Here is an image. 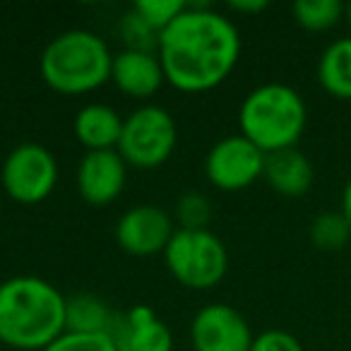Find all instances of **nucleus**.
Instances as JSON below:
<instances>
[{
    "label": "nucleus",
    "mask_w": 351,
    "mask_h": 351,
    "mask_svg": "<svg viewBox=\"0 0 351 351\" xmlns=\"http://www.w3.org/2000/svg\"><path fill=\"white\" fill-rule=\"evenodd\" d=\"M346 8L339 0H296L291 8L293 20L306 32H327L344 17Z\"/></svg>",
    "instance_id": "obj_18"
},
{
    "label": "nucleus",
    "mask_w": 351,
    "mask_h": 351,
    "mask_svg": "<svg viewBox=\"0 0 351 351\" xmlns=\"http://www.w3.org/2000/svg\"><path fill=\"white\" fill-rule=\"evenodd\" d=\"M156 56L166 82L181 92H207L234 73L241 56V34L229 17L210 8L188 5L159 34Z\"/></svg>",
    "instance_id": "obj_1"
},
{
    "label": "nucleus",
    "mask_w": 351,
    "mask_h": 351,
    "mask_svg": "<svg viewBox=\"0 0 351 351\" xmlns=\"http://www.w3.org/2000/svg\"><path fill=\"white\" fill-rule=\"evenodd\" d=\"M121 34L125 39L128 49H137V51H156V41H159V34L149 29L140 17L130 10L123 15L121 22Z\"/></svg>",
    "instance_id": "obj_23"
},
{
    "label": "nucleus",
    "mask_w": 351,
    "mask_h": 351,
    "mask_svg": "<svg viewBox=\"0 0 351 351\" xmlns=\"http://www.w3.org/2000/svg\"><path fill=\"white\" fill-rule=\"evenodd\" d=\"M108 44L89 29H68L53 36L41 53V77L53 92L77 97L111 80Z\"/></svg>",
    "instance_id": "obj_3"
},
{
    "label": "nucleus",
    "mask_w": 351,
    "mask_h": 351,
    "mask_svg": "<svg viewBox=\"0 0 351 351\" xmlns=\"http://www.w3.org/2000/svg\"><path fill=\"white\" fill-rule=\"evenodd\" d=\"M176 234L169 212L156 205L130 207L116 224V241L132 258L164 255L171 236Z\"/></svg>",
    "instance_id": "obj_10"
},
{
    "label": "nucleus",
    "mask_w": 351,
    "mask_h": 351,
    "mask_svg": "<svg viewBox=\"0 0 351 351\" xmlns=\"http://www.w3.org/2000/svg\"><path fill=\"white\" fill-rule=\"evenodd\" d=\"M128 164L118 149L87 152L77 166V191L84 202L104 207L113 202L125 188Z\"/></svg>",
    "instance_id": "obj_11"
},
{
    "label": "nucleus",
    "mask_w": 351,
    "mask_h": 351,
    "mask_svg": "<svg viewBox=\"0 0 351 351\" xmlns=\"http://www.w3.org/2000/svg\"><path fill=\"white\" fill-rule=\"evenodd\" d=\"M341 215L346 217V221H349L351 226V181L344 186V193H341Z\"/></svg>",
    "instance_id": "obj_26"
},
{
    "label": "nucleus",
    "mask_w": 351,
    "mask_h": 351,
    "mask_svg": "<svg viewBox=\"0 0 351 351\" xmlns=\"http://www.w3.org/2000/svg\"><path fill=\"white\" fill-rule=\"evenodd\" d=\"M263 169L265 152L243 135H229L219 140L205 159V173L210 183L226 193L253 186L258 178H263Z\"/></svg>",
    "instance_id": "obj_8"
},
{
    "label": "nucleus",
    "mask_w": 351,
    "mask_h": 351,
    "mask_svg": "<svg viewBox=\"0 0 351 351\" xmlns=\"http://www.w3.org/2000/svg\"><path fill=\"white\" fill-rule=\"evenodd\" d=\"M178 142L176 121L164 106L147 104L123 118L118 154L135 169H156L171 159Z\"/></svg>",
    "instance_id": "obj_6"
},
{
    "label": "nucleus",
    "mask_w": 351,
    "mask_h": 351,
    "mask_svg": "<svg viewBox=\"0 0 351 351\" xmlns=\"http://www.w3.org/2000/svg\"><path fill=\"white\" fill-rule=\"evenodd\" d=\"M250 351H303L301 341L284 330H267L253 339Z\"/></svg>",
    "instance_id": "obj_24"
},
{
    "label": "nucleus",
    "mask_w": 351,
    "mask_h": 351,
    "mask_svg": "<svg viewBox=\"0 0 351 351\" xmlns=\"http://www.w3.org/2000/svg\"><path fill=\"white\" fill-rule=\"evenodd\" d=\"M108 335L118 351H173L171 330L147 306H132L128 313L116 315Z\"/></svg>",
    "instance_id": "obj_12"
},
{
    "label": "nucleus",
    "mask_w": 351,
    "mask_h": 351,
    "mask_svg": "<svg viewBox=\"0 0 351 351\" xmlns=\"http://www.w3.org/2000/svg\"><path fill=\"white\" fill-rule=\"evenodd\" d=\"M306 121L308 111L301 94L279 82L255 87L239 111L241 135L248 137L265 154L296 147L306 130Z\"/></svg>",
    "instance_id": "obj_4"
},
{
    "label": "nucleus",
    "mask_w": 351,
    "mask_h": 351,
    "mask_svg": "<svg viewBox=\"0 0 351 351\" xmlns=\"http://www.w3.org/2000/svg\"><path fill=\"white\" fill-rule=\"evenodd\" d=\"M253 339L243 313L229 303H210L193 317L191 341L195 351H250Z\"/></svg>",
    "instance_id": "obj_9"
},
{
    "label": "nucleus",
    "mask_w": 351,
    "mask_h": 351,
    "mask_svg": "<svg viewBox=\"0 0 351 351\" xmlns=\"http://www.w3.org/2000/svg\"><path fill=\"white\" fill-rule=\"evenodd\" d=\"M229 8L234 12H243V15H258L267 8V0H231Z\"/></svg>",
    "instance_id": "obj_25"
},
{
    "label": "nucleus",
    "mask_w": 351,
    "mask_h": 351,
    "mask_svg": "<svg viewBox=\"0 0 351 351\" xmlns=\"http://www.w3.org/2000/svg\"><path fill=\"white\" fill-rule=\"evenodd\" d=\"M351 241V226L341 212H322L311 224V243L322 253H337Z\"/></svg>",
    "instance_id": "obj_19"
},
{
    "label": "nucleus",
    "mask_w": 351,
    "mask_h": 351,
    "mask_svg": "<svg viewBox=\"0 0 351 351\" xmlns=\"http://www.w3.org/2000/svg\"><path fill=\"white\" fill-rule=\"evenodd\" d=\"M317 80L335 99H351V39H339L322 51Z\"/></svg>",
    "instance_id": "obj_17"
},
{
    "label": "nucleus",
    "mask_w": 351,
    "mask_h": 351,
    "mask_svg": "<svg viewBox=\"0 0 351 351\" xmlns=\"http://www.w3.org/2000/svg\"><path fill=\"white\" fill-rule=\"evenodd\" d=\"M116 315L104 298L94 293H77L65 301V332L82 335H108Z\"/></svg>",
    "instance_id": "obj_16"
},
{
    "label": "nucleus",
    "mask_w": 351,
    "mask_h": 351,
    "mask_svg": "<svg viewBox=\"0 0 351 351\" xmlns=\"http://www.w3.org/2000/svg\"><path fill=\"white\" fill-rule=\"evenodd\" d=\"M176 219L181 221V229H207V224L212 221V202L197 191L183 193L176 202Z\"/></svg>",
    "instance_id": "obj_21"
},
{
    "label": "nucleus",
    "mask_w": 351,
    "mask_h": 351,
    "mask_svg": "<svg viewBox=\"0 0 351 351\" xmlns=\"http://www.w3.org/2000/svg\"><path fill=\"white\" fill-rule=\"evenodd\" d=\"M111 80L123 94L132 99H149L159 92L166 75L156 51L125 49L113 56Z\"/></svg>",
    "instance_id": "obj_13"
},
{
    "label": "nucleus",
    "mask_w": 351,
    "mask_h": 351,
    "mask_svg": "<svg viewBox=\"0 0 351 351\" xmlns=\"http://www.w3.org/2000/svg\"><path fill=\"white\" fill-rule=\"evenodd\" d=\"M164 263L176 282L205 291L224 279L229 269V250L210 229H176L164 250Z\"/></svg>",
    "instance_id": "obj_5"
},
{
    "label": "nucleus",
    "mask_w": 351,
    "mask_h": 351,
    "mask_svg": "<svg viewBox=\"0 0 351 351\" xmlns=\"http://www.w3.org/2000/svg\"><path fill=\"white\" fill-rule=\"evenodd\" d=\"M44 351H118L111 335H82V332H63L53 344Z\"/></svg>",
    "instance_id": "obj_22"
},
{
    "label": "nucleus",
    "mask_w": 351,
    "mask_h": 351,
    "mask_svg": "<svg viewBox=\"0 0 351 351\" xmlns=\"http://www.w3.org/2000/svg\"><path fill=\"white\" fill-rule=\"evenodd\" d=\"M0 181L5 193L22 205L44 202L58 183V161L53 152L36 142H22L3 161Z\"/></svg>",
    "instance_id": "obj_7"
},
{
    "label": "nucleus",
    "mask_w": 351,
    "mask_h": 351,
    "mask_svg": "<svg viewBox=\"0 0 351 351\" xmlns=\"http://www.w3.org/2000/svg\"><path fill=\"white\" fill-rule=\"evenodd\" d=\"M344 17H346V22H349V29H351V3H349V5H346Z\"/></svg>",
    "instance_id": "obj_27"
},
{
    "label": "nucleus",
    "mask_w": 351,
    "mask_h": 351,
    "mask_svg": "<svg viewBox=\"0 0 351 351\" xmlns=\"http://www.w3.org/2000/svg\"><path fill=\"white\" fill-rule=\"evenodd\" d=\"M186 8L188 5L181 3V0H140V3L132 5V12H135L154 34H161Z\"/></svg>",
    "instance_id": "obj_20"
},
{
    "label": "nucleus",
    "mask_w": 351,
    "mask_h": 351,
    "mask_svg": "<svg viewBox=\"0 0 351 351\" xmlns=\"http://www.w3.org/2000/svg\"><path fill=\"white\" fill-rule=\"evenodd\" d=\"M75 137L80 145L87 147V152L118 149L123 132V118L116 108L106 104H87L75 116Z\"/></svg>",
    "instance_id": "obj_15"
},
{
    "label": "nucleus",
    "mask_w": 351,
    "mask_h": 351,
    "mask_svg": "<svg viewBox=\"0 0 351 351\" xmlns=\"http://www.w3.org/2000/svg\"><path fill=\"white\" fill-rule=\"evenodd\" d=\"M263 178L274 193L284 197H303L313 188L315 169L298 147L265 154Z\"/></svg>",
    "instance_id": "obj_14"
},
{
    "label": "nucleus",
    "mask_w": 351,
    "mask_h": 351,
    "mask_svg": "<svg viewBox=\"0 0 351 351\" xmlns=\"http://www.w3.org/2000/svg\"><path fill=\"white\" fill-rule=\"evenodd\" d=\"M68 298L39 277L0 284V341L20 351H44L65 332Z\"/></svg>",
    "instance_id": "obj_2"
}]
</instances>
